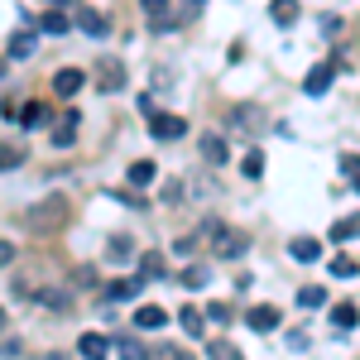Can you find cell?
I'll use <instances>...</instances> for the list:
<instances>
[{"label": "cell", "mask_w": 360, "mask_h": 360, "mask_svg": "<svg viewBox=\"0 0 360 360\" xmlns=\"http://www.w3.org/2000/svg\"><path fill=\"white\" fill-rule=\"evenodd\" d=\"M130 183H135V188H144V183H154V164H149V159H139V164H130Z\"/></svg>", "instance_id": "7402d4cb"}, {"label": "cell", "mask_w": 360, "mask_h": 360, "mask_svg": "<svg viewBox=\"0 0 360 360\" xmlns=\"http://www.w3.org/2000/svg\"><path fill=\"white\" fill-rule=\"evenodd\" d=\"M240 173H245V178H259V173H264V159H259V154H245Z\"/></svg>", "instance_id": "1f68e13d"}, {"label": "cell", "mask_w": 360, "mask_h": 360, "mask_svg": "<svg viewBox=\"0 0 360 360\" xmlns=\"http://www.w3.org/2000/svg\"><path fill=\"white\" fill-rule=\"evenodd\" d=\"M139 10L149 15V25H173V0H139Z\"/></svg>", "instance_id": "8992f818"}, {"label": "cell", "mask_w": 360, "mask_h": 360, "mask_svg": "<svg viewBox=\"0 0 360 360\" xmlns=\"http://www.w3.org/2000/svg\"><path fill=\"white\" fill-rule=\"evenodd\" d=\"M356 231H360V221H356V217H341V221L332 226V240H336V245H346V240H351Z\"/></svg>", "instance_id": "e0dca14e"}, {"label": "cell", "mask_w": 360, "mask_h": 360, "mask_svg": "<svg viewBox=\"0 0 360 360\" xmlns=\"http://www.w3.org/2000/svg\"><path fill=\"white\" fill-rule=\"evenodd\" d=\"M139 269H144V278H159L164 274V255H159V250H144V255H139Z\"/></svg>", "instance_id": "2e32d148"}, {"label": "cell", "mask_w": 360, "mask_h": 360, "mask_svg": "<svg viewBox=\"0 0 360 360\" xmlns=\"http://www.w3.org/2000/svg\"><path fill=\"white\" fill-rule=\"evenodd\" d=\"M96 72H101V86H106V91H115V86L125 82V72H120V63H115V58H101V63H96Z\"/></svg>", "instance_id": "8fae6325"}, {"label": "cell", "mask_w": 360, "mask_h": 360, "mask_svg": "<svg viewBox=\"0 0 360 360\" xmlns=\"http://www.w3.org/2000/svg\"><path fill=\"white\" fill-rule=\"evenodd\" d=\"M207 278H212V274L197 269V264H193V269H183V283H188V288H207Z\"/></svg>", "instance_id": "f546056e"}, {"label": "cell", "mask_w": 360, "mask_h": 360, "mask_svg": "<svg viewBox=\"0 0 360 360\" xmlns=\"http://www.w3.org/2000/svg\"><path fill=\"white\" fill-rule=\"evenodd\" d=\"M207 356H212V360H245L231 341H212V346H207Z\"/></svg>", "instance_id": "603a6c76"}, {"label": "cell", "mask_w": 360, "mask_h": 360, "mask_svg": "<svg viewBox=\"0 0 360 360\" xmlns=\"http://www.w3.org/2000/svg\"><path fill=\"white\" fill-rule=\"evenodd\" d=\"M341 173H346V183L360 193V159H356V154H346V159H341Z\"/></svg>", "instance_id": "d4e9b609"}, {"label": "cell", "mask_w": 360, "mask_h": 360, "mask_svg": "<svg viewBox=\"0 0 360 360\" xmlns=\"http://www.w3.org/2000/svg\"><path fill=\"white\" fill-rule=\"evenodd\" d=\"M178 322H183V332H188V336L207 332V312H197V307H183V312H178Z\"/></svg>", "instance_id": "5bb4252c"}, {"label": "cell", "mask_w": 360, "mask_h": 360, "mask_svg": "<svg viewBox=\"0 0 360 360\" xmlns=\"http://www.w3.org/2000/svg\"><path fill=\"white\" fill-rule=\"evenodd\" d=\"M44 120H49V111H44L39 101H34V106H25V115H20V125H29V130H34V125H44Z\"/></svg>", "instance_id": "484cf974"}, {"label": "cell", "mask_w": 360, "mask_h": 360, "mask_svg": "<svg viewBox=\"0 0 360 360\" xmlns=\"http://www.w3.org/2000/svg\"><path fill=\"white\" fill-rule=\"evenodd\" d=\"M207 322H231V307H226V303H212V307H207Z\"/></svg>", "instance_id": "d6a6232c"}, {"label": "cell", "mask_w": 360, "mask_h": 360, "mask_svg": "<svg viewBox=\"0 0 360 360\" xmlns=\"http://www.w3.org/2000/svg\"><path fill=\"white\" fill-rule=\"evenodd\" d=\"M39 29H44V34H68V15H63V10H49V15L39 20Z\"/></svg>", "instance_id": "d6986e66"}, {"label": "cell", "mask_w": 360, "mask_h": 360, "mask_svg": "<svg viewBox=\"0 0 360 360\" xmlns=\"http://www.w3.org/2000/svg\"><path fill=\"white\" fill-rule=\"evenodd\" d=\"M10 259H15V245H10V240H0V269H5Z\"/></svg>", "instance_id": "e575fe53"}, {"label": "cell", "mask_w": 360, "mask_h": 360, "mask_svg": "<svg viewBox=\"0 0 360 360\" xmlns=\"http://www.w3.org/2000/svg\"><path fill=\"white\" fill-rule=\"evenodd\" d=\"M269 15H274V25H298V0H274V5H269Z\"/></svg>", "instance_id": "4fadbf2b"}, {"label": "cell", "mask_w": 360, "mask_h": 360, "mask_svg": "<svg viewBox=\"0 0 360 360\" xmlns=\"http://www.w3.org/2000/svg\"><path fill=\"white\" fill-rule=\"evenodd\" d=\"M288 255H293V259H303V264H312V259H322V240H312V236H298V240L288 245Z\"/></svg>", "instance_id": "52a82bcc"}, {"label": "cell", "mask_w": 360, "mask_h": 360, "mask_svg": "<svg viewBox=\"0 0 360 360\" xmlns=\"http://www.w3.org/2000/svg\"><path fill=\"white\" fill-rule=\"evenodd\" d=\"M332 322H336V327H356V322H360V312H356L351 303H336V307H332Z\"/></svg>", "instance_id": "44dd1931"}, {"label": "cell", "mask_w": 360, "mask_h": 360, "mask_svg": "<svg viewBox=\"0 0 360 360\" xmlns=\"http://www.w3.org/2000/svg\"><path fill=\"white\" fill-rule=\"evenodd\" d=\"M207 236H212V245H217L221 259H236V255H245V250H250L245 236H240V231H226L221 221H207Z\"/></svg>", "instance_id": "6da1fadb"}, {"label": "cell", "mask_w": 360, "mask_h": 360, "mask_svg": "<svg viewBox=\"0 0 360 360\" xmlns=\"http://www.w3.org/2000/svg\"><path fill=\"white\" fill-rule=\"evenodd\" d=\"M39 303H49L53 312H68V293H58V288H49V293H39Z\"/></svg>", "instance_id": "f1b7e54d"}, {"label": "cell", "mask_w": 360, "mask_h": 360, "mask_svg": "<svg viewBox=\"0 0 360 360\" xmlns=\"http://www.w3.org/2000/svg\"><path fill=\"white\" fill-rule=\"evenodd\" d=\"M77 29H86V34L101 39V34H106V15H101V10H77Z\"/></svg>", "instance_id": "9a60e30c"}, {"label": "cell", "mask_w": 360, "mask_h": 360, "mask_svg": "<svg viewBox=\"0 0 360 360\" xmlns=\"http://www.w3.org/2000/svg\"><path fill=\"white\" fill-rule=\"evenodd\" d=\"M77 125H82V115H77V111H63V120L53 125V144H58V149H68V144L77 139Z\"/></svg>", "instance_id": "277c9868"}, {"label": "cell", "mask_w": 360, "mask_h": 360, "mask_svg": "<svg viewBox=\"0 0 360 360\" xmlns=\"http://www.w3.org/2000/svg\"><path fill=\"white\" fill-rule=\"evenodd\" d=\"M149 360H183V356H178V351H164V346H154V351H149Z\"/></svg>", "instance_id": "836d02e7"}, {"label": "cell", "mask_w": 360, "mask_h": 360, "mask_svg": "<svg viewBox=\"0 0 360 360\" xmlns=\"http://www.w3.org/2000/svg\"><path fill=\"white\" fill-rule=\"evenodd\" d=\"M250 327H255V332H274L278 327V307H250Z\"/></svg>", "instance_id": "7c38bea8"}, {"label": "cell", "mask_w": 360, "mask_h": 360, "mask_svg": "<svg viewBox=\"0 0 360 360\" xmlns=\"http://www.w3.org/2000/svg\"><path fill=\"white\" fill-rule=\"evenodd\" d=\"M144 278H125V283H111V298H135Z\"/></svg>", "instance_id": "83f0119b"}, {"label": "cell", "mask_w": 360, "mask_h": 360, "mask_svg": "<svg viewBox=\"0 0 360 360\" xmlns=\"http://www.w3.org/2000/svg\"><path fill=\"white\" fill-rule=\"evenodd\" d=\"M197 149H202L207 164H226V139L221 135H202V139H197Z\"/></svg>", "instance_id": "ba28073f"}, {"label": "cell", "mask_w": 360, "mask_h": 360, "mask_svg": "<svg viewBox=\"0 0 360 360\" xmlns=\"http://www.w3.org/2000/svg\"><path fill=\"white\" fill-rule=\"evenodd\" d=\"M10 53H15V58H29V53H34V39H29V34H15V44H10Z\"/></svg>", "instance_id": "4dcf8cb0"}, {"label": "cell", "mask_w": 360, "mask_h": 360, "mask_svg": "<svg viewBox=\"0 0 360 360\" xmlns=\"http://www.w3.org/2000/svg\"><path fill=\"white\" fill-rule=\"evenodd\" d=\"M82 82H86L82 68H63V72L53 77V91H58V96H77V91H82Z\"/></svg>", "instance_id": "3957f363"}, {"label": "cell", "mask_w": 360, "mask_h": 360, "mask_svg": "<svg viewBox=\"0 0 360 360\" xmlns=\"http://www.w3.org/2000/svg\"><path fill=\"white\" fill-rule=\"evenodd\" d=\"M322 303H327V288H317V283L298 293V307H322Z\"/></svg>", "instance_id": "cb8c5ba5"}, {"label": "cell", "mask_w": 360, "mask_h": 360, "mask_svg": "<svg viewBox=\"0 0 360 360\" xmlns=\"http://www.w3.org/2000/svg\"><path fill=\"white\" fill-rule=\"evenodd\" d=\"M332 72H336L332 63H322V68H312V72L303 77V91H307V96H322V91L332 86Z\"/></svg>", "instance_id": "5b68a950"}, {"label": "cell", "mask_w": 360, "mask_h": 360, "mask_svg": "<svg viewBox=\"0 0 360 360\" xmlns=\"http://www.w3.org/2000/svg\"><path fill=\"white\" fill-rule=\"evenodd\" d=\"M68 5H72V0H49V10H68Z\"/></svg>", "instance_id": "d590c367"}, {"label": "cell", "mask_w": 360, "mask_h": 360, "mask_svg": "<svg viewBox=\"0 0 360 360\" xmlns=\"http://www.w3.org/2000/svg\"><path fill=\"white\" fill-rule=\"evenodd\" d=\"M164 322H168L164 307H139V312H135V327H139V332H159Z\"/></svg>", "instance_id": "30bf717a"}, {"label": "cell", "mask_w": 360, "mask_h": 360, "mask_svg": "<svg viewBox=\"0 0 360 360\" xmlns=\"http://www.w3.org/2000/svg\"><path fill=\"white\" fill-rule=\"evenodd\" d=\"M0 327H5V307H0Z\"/></svg>", "instance_id": "8d00e7d4"}, {"label": "cell", "mask_w": 360, "mask_h": 360, "mask_svg": "<svg viewBox=\"0 0 360 360\" xmlns=\"http://www.w3.org/2000/svg\"><path fill=\"white\" fill-rule=\"evenodd\" d=\"M149 135L154 139H183L188 135V120H183V115H154V120H149Z\"/></svg>", "instance_id": "7a4b0ae2"}, {"label": "cell", "mask_w": 360, "mask_h": 360, "mask_svg": "<svg viewBox=\"0 0 360 360\" xmlns=\"http://www.w3.org/2000/svg\"><path fill=\"white\" fill-rule=\"evenodd\" d=\"M332 274L336 278H351V274H356V259H351V255H336V259H332Z\"/></svg>", "instance_id": "4316f807"}, {"label": "cell", "mask_w": 360, "mask_h": 360, "mask_svg": "<svg viewBox=\"0 0 360 360\" xmlns=\"http://www.w3.org/2000/svg\"><path fill=\"white\" fill-rule=\"evenodd\" d=\"M106 346H111V341H106V336H96V332H86L82 341H77L82 360H106Z\"/></svg>", "instance_id": "9c48e42d"}, {"label": "cell", "mask_w": 360, "mask_h": 360, "mask_svg": "<svg viewBox=\"0 0 360 360\" xmlns=\"http://www.w3.org/2000/svg\"><path fill=\"white\" fill-rule=\"evenodd\" d=\"M115 346H120V360H149V351H144V346H139L135 336H120V341H115Z\"/></svg>", "instance_id": "ac0fdd59"}, {"label": "cell", "mask_w": 360, "mask_h": 360, "mask_svg": "<svg viewBox=\"0 0 360 360\" xmlns=\"http://www.w3.org/2000/svg\"><path fill=\"white\" fill-rule=\"evenodd\" d=\"M25 164V149H20V144H0V173H5V168H20Z\"/></svg>", "instance_id": "ffe728a7"}]
</instances>
